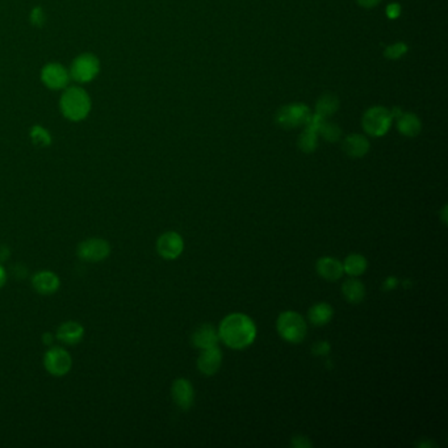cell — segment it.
<instances>
[{"label":"cell","instance_id":"obj_1","mask_svg":"<svg viewBox=\"0 0 448 448\" xmlns=\"http://www.w3.org/2000/svg\"><path fill=\"white\" fill-rule=\"evenodd\" d=\"M217 332L220 341L233 350L246 348L257 338V326L254 321L242 313L226 316L221 321Z\"/></svg>","mask_w":448,"mask_h":448},{"label":"cell","instance_id":"obj_2","mask_svg":"<svg viewBox=\"0 0 448 448\" xmlns=\"http://www.w3.org/2000/svg\"><path fill=\"white\" fill-rule=\"evenodd\" d=\"M59 108L62 115L70 121L85 120L91 111L88 92L82 87H66L59 100Z\"/></svg>","mask_w":448,"mask_h":448},{"label":"cell","instance_id":"obj_3","mask_svg":"<svg viewBox=\"0 0 448 448\" xmlns=\"http://www.w3.org/2000/svg\"><path fill=\"white\" fill-rule=\"evenodd\" d=\"M276 330L286 342L299 345L306 337L308 326L301 314L293 310H287L277 317Z\"/></svg>","mask_w":448,"mask_h":448},{"label":"cell","instance_id":"obj_4","mask_svg":"<svg viewBox=\"0 0 448 448\" xmlns=\"http://www.w3.org/2000/svg\"><path fill=\"white\" fill-rule=\"evenodd\" d=\"M392 122H393V116L390 114V109L381 105L368 108L364 112L361 120L363 129L372 137H381L387 134L392 127Z\"/></svg>","mask_w":448,"mask_h":448},{"label":"cell","instance_id":"obj_5","mask_svg":"<svg viewBox=\"0 0 448 448\" xmlns=\"http://www.w3.org/2000/svg\"><path fill=\"white\" fill-rule=\"evenodd\" d=\"M100 72L99 58L92 53H83L72 61L70 78L78 83H88L94 81Z\"/></svg>","mask_w":448,"mask_h":448},{"label":"cell","instance_id":"obj_6","mask_svg":"<svg viewBox=\"0 0 448 448\" xmlns=\"http://www.w3.org/2000/svg\"><path fill=\"white\" fill-rule=\"evenodd\" d=\"M312 115L310 108L303 103H293L284 105L276 115L277 124L284 129H293L300 125H305Z\"/></svg>","mask_w":448,"mask_h":448},{"label":"cell","instance_id":"obj_7","mask_svg":"<svg viewBox=\"0 0 448 448\" xmlns=\"http://www.w3.org/2000/svg\"><path fill=\"white\" fill-rule=\"evenodd\" d=\"M43 365L50 375H67L72 367V356L62 347H52L43 356Z\"/></svg>","mask_w":448,"mask_h":448},{"label":"cell","instance_id":"obj_8","mask_svg":"<svg viewBox=\"0 0 448 448\" xmlns=\"http://www.w3.org/2000/svg\"><path fill=\"white\" fill-rule=\"evenodd\" d=\"M76 254L85 262L98 263L111 254V245L103 238H89L78 246Z\"/></svg>","mask_w":448,"mask_h":448},{"label":"cell","instance_id":"obj_9","mask_svg":"<svg viewBox=\"0 0 448 448\" xmlns=\"http://www.w3.org/2000/svg\"><path fill=\"white\" fill-rule=\"evenodd\" d=\"M184 250V241L176 231H167L162 234L157 241V251L166 260L179 258Z\"/></svg>","mask_w":448,"mask_h":448},{"label":"cell","instance_id":"obj_10","mask_svg":"<svg viewBox=\"0 0 448 448\" xmlns=\"http://www.w3.org/2000/svg\"><path fill=\"white\" fill-rule=\"evenodd\" d=\"M43 83L50 89H62L66 88L70 82V72L66 70L61 63L52 62L43 67L41 72Z\"/></svg>","mask_w":448,"mask_h":448},{"label":"cell","instance_id":"obj_11","mask_svg":"<svg viewBox=\"0 0 448 448\" xmlns=\"http://www.w3.org/2000/svg\"><path fill=\"white\" fill-rule=\"evenodd\" d=\"M171 396L173 403L182 410H188L195 401V390L192 383L187 378H178L173 383Z\"/></svg>","mask_w":448,"mask_h":448},{"label":"cell","instance_id":"obj_12","mask_svg":"<svg viewBox=\"0 0 448 448\" xmlns=\"http://www.w3.org/2000/svg\"><path fill=\"white\" fill-rule=\"evenodd\" d=\"M222 364V352L218 346L202 350L198 358V368L204 376H213Z\"/></svg>","mask_w":448,"mask_h":448},{"label":"cell","instance_id":"obj_13","mask_svg":"<svg viewBox=\"0 0 448 448\" xmlns=\"http://www.w3.org/2000/svg\"><path fill=\"white\" fill-rule=\"evenodd\" d=\"M317 274L325 279L326 281H337L343 275V264L342 262L332 257H322L317 260L316 264Z\"/></svg>","mask_w":448,"mask_h":448},{"label":"cell","instance_id":"obj_14","mask_svg":"<svg viewBox=\"0 0 448 448\" xmlns=\"http://www.w3.org/2000/svg\"><path fill=\"white\" fill-rule=\"evenodd\" d=\"M192 345L200 350H205V348H212L216 347L220 337H218V332L216 328L211 323H204L200 328H198L193 334H192Z\"/></svg>","mask_w":448,"mask_h":448},{"label":"cell","instance_id":"obj_15","mask_svg":"<svg viewBox=\"0 0 448 448\" xmlns=\"http://www.w3.org/2000/svg\"><path fill=\"white\" fill-rule=\"evenodd\" d=\"M32 286L40 295H53L57 292L61 281L59 277L52 271H39L32 279Z\"/></svg>","mask_w":448,"mask_h":448},{"label":"cell","instance_id":"obj_16","mask_svg":"<svg viewBox=\"0 0 448 448\" xmlns=\"http://www.w3.org/2000/svg\"><path fill=\"white\" fill-rule=\"evenodd\" d=\"M85 337V328L75 322V321H67L62 323L57 330L58 341H61L65 345H78Z\"/></svg>","mask_w":448,"mask_h":448},{"label":"cell","instance_id":"obj_17","mask_svg":"<svg viewBox=\"0 0 448 448\" xmlns=\"http://www.w3.org/2000/svg\"><path fill=\"white\" fill-rule=\"evenodd\" d=\"M342 149L348 157L361 158L370 151V141L361 134H350L345 138Z\"/></svg>","mask_w":448,"mask_h":448},{"label":"cell","instance_id":"obj_18","mask_svg":"<svg viewBox=\"0 0 448 448\" xmlns=\"http://www.w3.org/2000/svg\"><path fill=\"white\" fill-rule=\"evenodd\" d=\"M334 309L332 305L326 303H318L308 310V319L314 326H325L332 321Z\"/></svg>","mask_w":448,"mask_h":448},{"label":"cell","instance_id":"obj_19","mask_svg":"<svg viewBox=\"0 0 448 448\" xmlns=\"http://www.w3.org/2000/svg\"><path fill=\"white\" fill-rule=\"evenodd\" d=\"M397 128L398 131L409 138L417 137L420 129H422V124L418 116L414 114H401L397 117Z\"/></svg>","mask_w":448,"mask_h":448},{"label":"cell","instance_id":"obj_20","mask_svg":"<svg viewBox=\"0 0 448 448\" xmlns=\"http://www.w3.org/2000/svg\"><path fill=\"white\" fill-rule=\"evenodd\" d=\"M342 295L350 303H359L365 297V286L358 279H348L342 284Z\"/></svg>","mask_w":448,"mask_h":448},{"label":"cell","instance_id":"obj_21","mask_svg":"<svg viewBox=\"0 0 448 448\" xmlns=\"http://www.w3.org/2000/svg\"><path fill=\"white\" fill-rule=\"evenodd\" d=\"M342 264H343V271L352 277L364 274L368 267V262L365 259V257H363L361 254H350Z\"/></svg>","mask_w":448,"mask_h":448},{"label":"cell","instance_id":"obj_22","mask_svg":"<svg viewBox=\"0 0 448 448\" xmlns=\"http://www.w3.org/2000/svg\"><path fill=\"white\" fill-rule=\"evenodd\" d=\"M339 108V101L334 95H323L319 98L316 105V114L328 118L329 116L334 115Z\"/></svg>","mask_w":448,"mask_h":448},{"label":"cell","instance_id":"obj_23","mask_svg":"<svg viewBox=\"0 0 448 448\" xmlns=\"http://www.w3.org/2000/svg\"><path fill=\"white\" fill-rule=\"evenodd\" d=\"M318 134L313 130L303 128V131L299 137V147L303 153H313L318 146Z\"/></svg>","mask_w":448,"mask_h":448},{"label":"cell","instance_id":"obj_24","mask_svg":"<svg viewBox=\"0 0 448 448\" xmlns=\"http://www.w3.org/2000/svg\"><path fill=\"white\" fill-rule=\"evenodd\" d=\"M30 138H32L33 144L41 146V147H46L52 144V137H50L49 131L43 127H33L30 129Z\"/></svg>","mask_w":448,"mask_h":448},{"label":"cell","instance_id":"obj_25","mask_svg":"<svg viewBox=\"0 0 448 448\" xmlns=\"http://www.w3.org/2000/svg\"><path fill=\"white\" fill-rule=\"evenodd\" d=\"M318 134H321L326 141L335 142V141H338V140L341 138L342 131H341V128H339L337 124L328 122V121L325 120V122L322 124V127H321V129H319V133H318Z\"/></svg>","mask_w":448,"mask_h":448},{"label":"cell","instance_id":"obj_26","mask_svg":"<svg viewBox=\"0 0 448 448\" xmlns=\"http://www.w3.org/2000/svg\"><path fill=\"white\" fill-rule=\"evenodd\" d=\"M407 52V45L404 43H393L384 50V56L390 59H398Z\"/></svg>","mask_w":448,"mask_h":448},{"label":"cell","instance_id":"obj_27","mask_svg":"<svg viewBox=\"0 0 448 448\" xmlns=\"http://www.w3.org/2000/svg\"><path fill=\"white\" fill-rule=\"evenodd\" d=\"M292 446L296 448L312 447V442L303 435H297L292 439Z\"/></svg>","mask_w":448,"mask_h":448},{"label":"cell","instance_id":"obj_28","mask_svg":"<svg viewBox=\"0 0 448 448\" xmlns=\"http://www.w3.org/2000/svg\"><path fill=\"white\" fill-rule=\"evenodd\" d=\"M329 350H330V346H329V343L328 342H317L316 345H314V347H313V352L316 354V355H325V354H328L329 352Z\"/></svg>","mask_w":448,"mask_h":448},{"label":"cell","instance_id":"obj_29","mask_svg":"<svg viewBox=\"0 0 448 448\" xmlns=\"http://www.w3.org/2000/svg\"><path fill=\"white\" fill-rule=\"evenodd\" d=\"M401 14V7L397 3H392L387 8V14L390 19H397Z\"/></svg>","mask_w":448,"mask_h":448},{"label":"cell","instance_id":"obj_30","mask_svg":"<svg viewBox=\"0 0 448 448\" xmlns=\"http://www.w3.org/2000/svg\"><path fill=\"white\" fill-rule=\"evenodd\" d=\"M43 10H40V8H36V10H33L32 11V21L34 23V24H41V23H43Z\"/></svg>","mask_w":448,"mask_h":448},{"label":"cell","instance_id":"obj_31","mask_svg":"<svg viewBox=\"0 0 448 448\" xmlns=\"http://www.w3.org/2000/svg\"><path fill=\"white\" fill-rule=\"evenodd\" d=\"M356 1L364 8H374L381 0H356Z\"/></svg>","mask_w":448,"mask_h":448},{"label":"cell","instance_id":"obj_32","mask_svg":"<svg viewBox=\"0 0 448 448\" xmlns=\"http://www.w3.org/2000/svg\"><path fill=\"white\" fill-rule=\"evenodd\" d=\"M53 335H52V332H45L43 335V342L45 343V345H52L53 343Z\"/></svg>","mask_w":448,"mask_h":448},{"label":"cell","instance_id":"obj_33","mask_svg":"<svg viewBox=\"0 0 448 448\" xmlns=\"http://www.w3.org/2000/svg\"><path fill=\"white\" fill-rule=\"evenodd\" d=\"M10 255V250L6 246L0 247V260H6Z\"/></svg>","mask_w":448,"mask_h":448},{"label":"cell","instance_id":"obj_34","mask_svg":"<svg viewBox=\"0 0 448 448\" xmlns=\"http://www.w3.org/2000/svg\"><path fill=\"white\" fill-rule=\"evenodd\" d=\"M6 281H7V273H6V270L0 266V288L6 284Z\"/></svg>","mask_w":448,"mask_h":448}]
</instances>
